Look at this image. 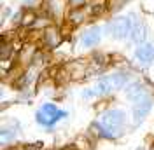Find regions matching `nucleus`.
I'll return each instance as SVG.
<instances>
[{"instance_id": "nucleus-1", "label": "nucleus", "mask_w": 154, "mask_h": 150, "mask_svg": "<svg viewBox=\"0 0 154 150\" xmlns=\"http://www.w3.org/2000/svg\"><path fill=\"white\" fill-rule=\"evenodd\" d=\"M125 112H121L117 108H110V110L103 112L100 117V126L103 128V138L119 136L121 131L125 129Z\"/></svg>"}, {"instance_id": "nucleus-12", "label": "nucleus", "mask_w": 154, "mask_h": 150, "mask_svg": "<svg viewBox=\"0 0 154 150\" xmlns=\"http://www.w3.org/2000/svg\"><path fill=\"white\" fill-rule=\"evenodd\" d=\"M82 19H84V14H82V12H77V9H75V12H72V14H70V21H72L74 25L82 23Z\"/></svg>"}, {"instance_id": "nucleus-7", "label": "nucleus", "mask_w": 154, "mask_h": 150, "mask_svg": "<svg viewBox=\"0 0 154 150\" xmlns=\"http://www.w3.org/2000/svg\"><path fill=\"white\" fill-rule=\"evenodd\" d=\"M135 56L138 58L142 63H151L154 59V42H144V44H140V46L137 47V51H135Z\"/></svg>"}, {"instance_id": "nucleus-16", "label": "nucleus", "mask_w": 154, "mask_h": 150, "mask_svg": "<svg viewBox=\"0 0 154 150\" xmlns=\"http://www.w3.org/2000/svg\"><path fill=\"white\" fill-rule=\"evenodd\" d=\"M61 150H79V148H77L75 145H67V147H63Z\"/></svg>"}, {"instance_id": "nucleus-14", "label": "nucleus", "mask_w": 154, "mask_h": 150, "mask_svg": "<svg viewBox=\"0 0 154 150\" xmlns=\"http://www.w3.org/2000/svg\"><path fill=\"white\" fill-rule=\"evenodd\" d=\"M32 23H35V14H32V12H30V14H26V16H25L23 25H25V26H28V25H32Z\"/></svg>"}, {"instance_id": "nucleus-3", "label": "nucleus", "mask_w": 154, "mask_h": 150, "mask_svg": "<svg viewBox=\"0 0 154 150\" xmlns=\"http://www.w3.org/2000/svg\"><path fill=\"white\" fill-rule=\"evenodd\" d=\"M63 117H67V112L65 110H60L56 105H53V103H44L38 108L37 115H35V119H37L38 124L48 126V128L49 126H54Z\"/></svg>"}, {"instance_id": "nucleus-8", "label": "nucleus", "mask_w": 154, "mask_h": 150, "mask_svg": "<svg viewBox=\"0 0 154 150\" xmlns=\"http://www.w3.org/2000/svg\"><path fill=\"white\" fill-rule=\"evenodd\" d=\"M100 38H102V30H100V26H91V28H88L81 35V42L86 47H93L100 42Z\"/></svg>"}, {"instance_id": "nucleus-9", "label": "nucleus", "mask_w": 154, "mask_h": 150, "mask_svg": "<svg viewBox=\"0 0 154 150\" xmlns=\"http://www.w3.org/2000/svg\"><path fill=\"white\" fill-rule=\"evenodd\" d=\"M145 35H147V28H145V25L144 23H140V21H135L130 38L133 40L135 44H144L145 42Z\"/></svg>"}, {"instance_id": "nucleus-11", "label": "nucleus", "mask_w": 154, "mask_h": 150, "mask_svg": "<svg viewBox=\"0 0 154 150\" xmlns=\"http://www.w3.org/2000/svg\"><path fill=\"white\" fill-rule=\"evenodd\" d=\"M14 136H16V133L12 131V129L2 128V145H4V147L7 145V141H12V140H14Z\"/></svg>"}, {"instance_id": "nucleus-13", "label": "nucleus", "mask_w": 154, "mask_h": 150, "mask_svg": "<svg viewBox=\"0 0 154 150\" xmlns=\"http://www.w3.org/2000/svg\"><path fill=\"white\" fill-rule=\"evenodd\" d=\"M86 4V0H68V5L72 7V9H79V7H82Z\"/></svg>"}, {"instance_id": "nucleus-5", "label": "nucleus", "mask_w": 154, "mask_h": 150, "mask_svg": "<svg viewBox=\"0 0 154 150\" xmlns=\"http://www.w3.org/2000/svg\"><path fill=\"white\" fill-rule=\"evenodd\" d=\"M151 108H152V98L151 96H145L144 100H140V101L135 103V106H133V124L135 126H138L140 122H144V119L151 112Z\"/></svg>"}, {"instance_id": "nucleus-10", "label": "nucleus", "mask_w": 154, "mask_h": 150, "mask_svg": "<svg viewBox=\"0 0 154 150\" xmlns=\"http://www.w3.org/2000/svg\"><path fill=\"white\" fill-rule=\"evenodd\" d=\"M44 42H46L51 49H53V47L60 46L61 37H60V33H58L54 28H48V30H46V33H44Z\"/></svg>"}, {"instance_id": "nucleus-4", "label": "nucleus", "mask_w": 154, "mask_h": 150, "mask_svg": "<svg viewBox=\"0 0 154 150\" xmlns=\"http://www.w3.org/2000/svg\"><path fill=\"white\" fill-rule=\"evenodd\" d=\"M133 19L131 16H119V18L112 19L109 25H107V30L110 32V35L117 40H125L131 35V30H133Z\"/></svg>"}, {"instance_id": "nucleus-15", "label": "nucleus", "mask_w": 154, "mask_h": 150, "mask_svg": "<svg viewBox=\"0 0 154 150\" xmlns=\"http://www.w3.org/2000/svg\"><path fill=\"white\" fill-rule=\"evenodd\" d=\"M40 147H42V143H40V141H37V143H30V145H26V147H25V150H38Z\"/></svg>"}, {"instance_id": "nucleus-2", "label": "nucleus", "mask_w": 154, "mask_h": 150, "mask_svg": "<svg viewBox=\"0 0 154 150\" xmlns=\"http://www.w3.org/2000/svg\"><path fill=\"white\" fill-rule=\"evenodd\" d=\"M126 82H128V75L126 74H123V72L121 74H112V75L102 77L93 89H95L96 94H109L112 91H117V89L125 87Z\"/></svg>"}, {"instance_id": "nucleus-6", "label": "nucleus", "mask_w": 154, "mask_h": 150, "mask_svg": "<svg viewBox=\"0 0 154 150\" xmlns=\"http://www.w3.org/2000/svg\"><path fill=\"white\" fill-rule=\"evenodd\" d=\"M145 96H149V94H147V89H145V86L142 82H131V84L126 87V98L131 100L133 103L144 100Z\"/></svg>"}]
</instances>
